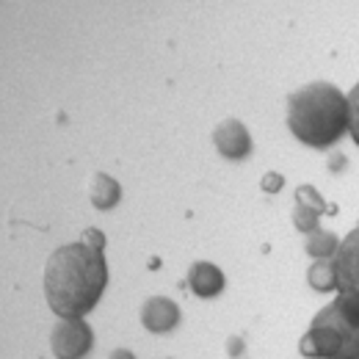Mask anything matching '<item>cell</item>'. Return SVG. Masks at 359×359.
Masks as SVG:
<instances>
[{"instance_id": "cell-12", "label": "cell", "mask_w": 359, "mask_h": 359, "mask_svg": "<svg viewBox=\"0 0 359 359\" xmlns=\"http://www.w3.org/2000/svg\"><path fill=\"white\" fill-rule=\"evenodd\" d=\"M296 199H299V205H307V208H313L315 213H334V208H329L326 202H323V196L315 191V185H299L296 188Z\"/></svg>"}, {"instance_id": "cell-6", "label": "cell", "mask_w": 359, "mask_h": 359, "mask_svg": "<svg viewBox=\"0 0 359 359\" xmlns=\"http://www.w3.org/2000/svg\"><path fill=\"white\" fill-rule=\"evenodd\" d=\"M216 149L224 155L226 161H243L252 155V135L241 119H224L213 130Z\"/></svg>"}, {"instance_id": "cell-17", "label": "cell", "mask_w": 359, "mask_h": 359, "mask_svg": "<svg viewBox=\"0 0 359 359\" xmlns=\"http://www.w3.org/2000/svg\"><path fill=\"white\" fill-rule=\"evenodd\" d=\"M108 359H135V357H133V351H128V348H116Z\"/></svg>"}, {"instance_id": "cell-15", "label": "cell", "mask_w": 359, "mask_h": 359, "mask_svg": "<svg viewBox=\"0 0 359 359\" xmlns=\"http://www.w3.org/2000/svg\"><path fill=\"white\" fill-rule=\"evenodd\" d=\"M282 185H285V177H282V175H276V172L263 175V191H266V194H276V191H282Z\"/></svg>"}, {"instance_id": "cell-8", "label": "cell", "mask_w": 359, "mask_h": 359, "mask_svg": "<svg viewBox=\"0 0 359 359\" xmlns=\"http://www.w3.org/2000/svg\"><path fill=\"white\" fill-rule=\"evenodd\" d=\"M188 285H191V290L199 299H213V296H219L226 287V279L219 266L199 260V263H194L191 271H188Z\"/></svg>"}, {"instance_id": "cell-9", "label": "cell", "mask_w": 359, "mask_h": 359, "mask_svg": "<svg viewBox=\"0 0 359 359\" xmlns=\"http://www.w3.org/2000/svg\"><path fill=\"white\" fill-rule=\"evenodd\" d=\"M119 199H122V185L111 177V175L97 172L91 177V205L97 210H111V208L119 205Z\"/></svg>"}, {"instance_id": "cell-4", "label": "cell", "mask_w": 359, "mask_h": 359, "mask_svg": "<svg viewBox=\"0 0 359 359\" xmlns=\"http://www.w3.org/2000/svg\"><path fill=\"white\" fill-rule=\"evenodd\" d=\"M55 359H83L94 346V329L83 318H61L50 337Z\"/></svg>"}, {"instance_id": "cell-1", "label": "cell", "mask_w": 359, "mask_h": 359, "mask_svg": "<svg viewBox=\"0 0 359 359\" xmlns=\"http://www.w3.org/2000/svg\"><path fill=\"white\" fill-rule=\"evenodd\" d=\"M108 285V266L102 249H91L83 241L67 243L50 255L45 266V296L58 318L89 315Z\"/></svg>"}, {"instance_id": "cell-13", "label": "cell", "mask_w": 359, "mask_h": 359, "mask_svg": "<svg viewBox=\"0 0 359 359\" xmlns=\"http://www.w3.org/2000/svg\"><path fill=\"white\" fill-rule=\"evenodd\" d=\"M318 219H320V213H315L313 208H307V205H296V210H293V224L304 235H313L318 229Z\"/></svg>"}, {"instance_id": "cell-18", "label": "cell", "mask_w": 359, "mask_h": 359, "mask_svg": "<svg viewBox=\"0 0 359 359\" xmlns=\"http://www.w3.org/2000/svg\"><path fill=\"white\" fill-rule=\"evenodd\" d=\"M229 351H232V357H238V354L243 351V343H241L238 337H232V343H229Z\"/></svg>"}, {"instance_id": "cell-3", "label": "cell", "mask_w": 359, "mask_h": 359, "mask_svg": "<svg viewBox=\"0 0 359 359\" xmlns=\"http://www.w3.org/2000/svg\"><path fill=\"white\" fill-rule=\"evenodd\" d=\"M299 351L310 359H359V302L337 296L313 318Z\"/></svg>"}, {"instance_id": "cell-11", "label": "cell", "mask_w": 359, "mask_h": 359, "mask_svg": "<svg viewBox=\"0 0 359 359\" xmlns=\"http://www.w3.org/2000/svg\"><path fill=\"white\" fill-rule=\"evenodd\" d=\"M307 282L318 293H332L337 290V271L332 266V260H315L307 271Z\"/></svg>"}, {"instance_id": "cell-16", "label": "cell", "mask_w": 359, "mask_h": 359, "mask_svg": "<svg viewBox=\"0 0 359 359\" xmlns=\"http://www.w3.org/2000/svg\"><path fill=\"white\" fill-rule=\"evenodd\" d=\"M83 243L91 246V249H105V235L100 229H86L83 232Z\"/></svg>"}, {"instance_id": "cell-7", "label": "cell", "mask_w": 359, "mask_h": 359, "mask_svg": "<svg viewBox=\"0 0 359 359\" xmlns=\"http://www.w3.org/2000/svg\"><path fill=\"white\" fill-rule=\"evenodd\" d=\"M141 323L152 334H166V332L177 329L180 307L172 299H166V296H152V299H147V304L141 310Z\"/></svg>"}, {"instance_id": "cell-5", "label": "cell", "mask_w": 359, "mask_h": 359, "mask_svg": "<svg viewBox=\"0 0 359 359\" xmlns=\"http://www.w3.org/2000/svg\"><path fill=\"white\" fill-rule=\"evenodd\" d=\"M332 266L337 271V290L359 302V224L340 243L337 255L332 257Z\"/></svg>"}, {"instance_id": "cell-2", "label": "cell", "mask_w": 359, "mask_h": 359, "mask_svg": "<svg viewBox=\"0 0 359 359\" xmlns=\"http://www.w3.org/2000/svg\"><path fill=\"white\" fill-rule=\"evenodd\" d=\"M348 94L329 81H315L287 97V128L302 144L326 149L348 130Z\"/></svg>"}, {"instance_id": "cell-10", "label": "cell", "mask_w": 359, "mask_h": 359, "mask_svg": "<svg viewBox=\"0 0 359 359\" xmlns=\"http://www.w3.org/2000/svg\"><path fill=\"white\" fill-rule=\"evenodd\" d=\"M304 249L315 260H332L337 255V249H340V241L329 229H315L313 235H307V246Z\"/></svg>"}, {"instance_id": "cell-14", "label": "cell", "mask_w": 359, "mask_h": 359, "mask_svg": "<svg viewBox=\"0 0 359 359\" xmlns=\"http://www.w3.org/2000/svg\"><path fill=\"white\" fill-rule=\"evenodd\" d=\"M348 111H351V119H348V130H351V138L359 147V83L348 91Z\"/></svg>"}]
</instances>
